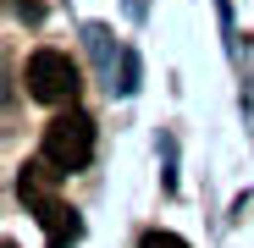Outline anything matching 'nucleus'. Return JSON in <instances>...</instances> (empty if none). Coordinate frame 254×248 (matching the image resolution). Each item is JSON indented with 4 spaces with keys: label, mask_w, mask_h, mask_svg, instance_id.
Listing matches in <instances>:
<instances>
[{
    "label": "nucleus",
    "mask_w": 254,
    "mask_h": 248,
    "mask_svg": "<svg viewBox=\"0 0 254 248\" xmlns=\"http://www.w3.org/2000/svg\"><path fill=\"white\" fill-rule=\"evenodd\" d=\"M138 248H188V243H183L177 232H144V237H138Z\"/></svg>",
    "instance_id": "obj_4"
},
{
    "label": "nucleus",
    "mask_w": 254,
    "mask_h": 248,
    "mask_svg": "<svg viewBox=\"0 0 254 248\" xmlns=\"http://www.w3.org/2000/svg\"><path fill=\"white\" fill-rule=\"evenodd\" d=\"M33 215H39V226H45V248H72V243H77V232H83L77 210H72V204H61V198L33 204Z\"/></svg>",
    "instance_id": "obj_3"
},
{
    "label": "nucleus",
    "mask_w": 254,
    "mask_h": 248,
    "mask_svg": "<svg viewBox=\"0 0 254 248\" xmlns=\"http://www.w3.org/2000/svg\"><path fill=\"white\" fill-rule=\"evenodd\" d=\"M22 83H28V94H33L39 105H72L77 89H83V72H77V61L61 55V50H39V55H28Z\"/></svg>",
    "instance_id": "obj_1"
},
{
    "label": "nucleus",
    "mask_w": 254,
    "mask_h": 248,
    "mask_svg": "<svg viewBox=\"0 0 254 248\" xmlns=\"http://www.w3.org/2000/svg\"><path fill=\"white\" fill-rule=\"evenodd\" d=\"M39 154H45L50 165H61V171H77V165L94 160V121L83 110H61L50 127H45V144H39Z\"/></svg>",
    "instance_id": "obj_2"
}]
</instances>
